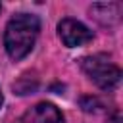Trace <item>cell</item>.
Returning a JSON list of instances; mask_svg holds the SVG:
<instances>
[{
	"mask_svg": "<svg viewBox=\"0 0 123 123\" xmlns=\"http://www.w3.org/2000/svg\"><path fill=\"white\" fill-rule=\"evenodd\" d=\"M38 31H40V21L37 15H31V13L13 15L8 21L4 31V46L8 56L12 60L25 58L35 46Z\"/></svg>",
	"mask_w": 123,
	"mask_h": 123,
	"instance_id": "6da1fadb",
	"label": "cell"
},
{
	"mask_svg": "<svg viewBox=\"0 0 123 123\" xmlns=\"http://www.w3.org/2000/svg\"><path fill=\"white\" fill-rule=\"evenodd\" d=\"M81 67H83L85 75L102 90H113L121 81V69L115 63H111L108 60V56H104V54L83 58Z\"/></svg>",
	"mask_w": 123,
	"mask_h": 123,
	"instance_id": "7a4b0ae2",
	"label": "cell"
},
{
	"mask_svg": "<svg viewBox=\"0 0 123 123\" xmlns=\"http://www.w3.org/2000/svg\"><path fill=\"white\" fill-rule=\"evenodd\" d=\"M58 35L62 38V42L67 46V48H75V46H83V44H88L92 40V31L83 25L81 21L77 19H62L58 23Z\"/></svg>",
	"mask_w": 123,
	"mask_h": 123,
	"instance_id": "3957f363",
	"label": "cell"
},
{
	"mask_svg": "<svg viewBox=\"0 0 123 123\" xmlns=\"http://www.w3.org/2000/svg\"><path fill=\"white\" fill-rule=\"evenodd\" d=\"M15 123H63V115L56 106L42 102L27 110Z\"/></svg>",
	"mask_w": 123,
	"mask_h": 123,
	"instance_id": "277c9868",
	"label": "cell"
},
{
	"mask_svg": "<svg viewBox=\"0 0 123 123\" xmlns=\"http://www.w3.org/2000/svg\"><path fill=\"white\" fill-rule=\"evenodd\" d=\"M108 123H121V113H119V111H115V113L108 119Z\"/></svg>",
	"mask_w": 123,
	"mask_h": 123,
	"instance_id": "5b68a950",
	"label": "cell"
},
{
	"mask_svg": "<svg viewBox=\"0 0 123 123\" xmlns=\"http://www.w3.org/2000/svg\"><path fill=\"white\" fill-rule=\"evenodd\" d=\"M2 102H4V96H2V90H0V108H2Z\"/></svg>",
	"mask_w": 123,
	"mask_h": 123,
	"instance_id": "8992f818",
	"label": "cell"
},
{
	"mask_svg": "<svg viewBox=\"0 0 123 123\" xmlns=\"http://www.w3.org/2000/svg\"><path fill=\"white\" fill-rule=\"evenodd\" d=\"M0 10H2V6H0Z\"/></svg>",
	"mask_w": 123,
	"mask_h": 123,
	"instance_id": "52a82bcc",
	"label": "cell"
}]
</instances>
